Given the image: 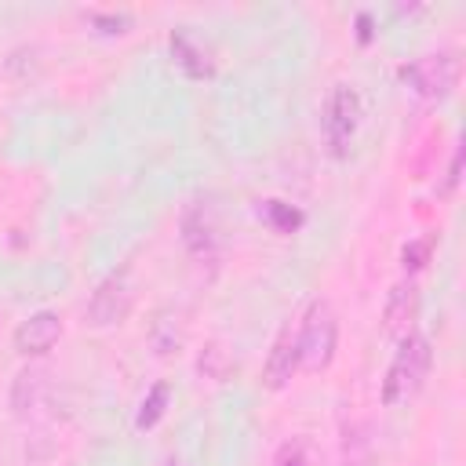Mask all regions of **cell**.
Returning <instances> with one entry per match:
<instances>
[{
	"label": "cell",
	"instance_id": "6da1fadb",
	"mask_svg": "<svg viewBox=\"0 0 466 466\" xmlns=\"http://www.w3.org/2000/svg\"><path fill=\"white\" fill-rule=\"evenodd\" d=\"M430 364H433L430 339H426L422 331H408V335L400 339V346H397L390 368H386L382 393H379L382 404H386V408L408 404V400L422 390V382H426V375H430Z\"/></svg>",
	"mask_w": 466,
	"mask_h": 466
},
{
	"label": "cell",
	"instance_id": "7a4b0ae2",
	"mask_svg": "<svg viewBox=\"0 0 466 466\" xmlns=\"http://www.w3.org/2000/svg\"><path fill=\"white\" fill-rule=\"evenodd\" d=\"M339 346V320L328 299H309L299 331H295V350H299V368L306 371H324L335 360Z\"/></svg>",
	"mask_w": 466,
	"mask_h": 466
},
{
	"label": "cell",
	"instance_id": "3957f363",
	"mask_svg": "<svg viewBox=\"0 0 466 466\" xmlns=\"http://www.w3.org/2000/svg\"><path fill=\"white\" fill-rule=\"evenodd\" d=\"M459 73H462V66H459V58L451 51L422 55V58H411V62H404L397 69L400 84H408L415 95H422L430 102L448 98L455 91V84H459Z\"/></svg>",
	"mask_w": 466,
	"mask_h": 466
},
{
	"label": "cell",
	"instance_id": "277c9868",
	"mask_svg": "<svg viewBox=\"0 0 466 466\" xmlns=\"http://www.w3.org/2000/svg\"><path fill=\"white\" fill-rule=\"evenodd\" d=\"M360 116H364L360 91L350 84H335L328 102H324V142H328V153L335 160H342L350 153L353 135L360 127Z\"/></svg>",
	"mask_w": 466,
	"mask_h": 466
},
{
	"label": "cell",
	"instance_id": "5b68a950",
	"mask_svg": "<svg viewBox=\"0 0 466 466\" xmlns=\"http://www.w3.org/2000/svg\"><path fill=\"white\" fill-rule=\"evenodd\" d=\"M127 313H131V288H127V277H124V273H113V277H106V280L95 288V295H91V302H87V317H91L95 328H109V324H120Z\"/></svg>",
	"mask_w": 466,
	"mask_h": 466
},
{
	"label": "cell",
	"instance_id": "8992f818",
	"mask_svg": "<svg viewBox=\"0 0 466 466\" xmlns=\"http://www.w3.org/2000/svg\"><path fill=\"white\" fill-rule=\"evenodd\" d=\"M58 335H62V317L55 309H36L15 328L11 342H15V353L22 357H44L58 342Z\"/></svg>",
	"mask_w": 466,
	"mask_h": 466
},
{
	"label": "cell",
	"instance_id": "52a82bcc",
	"mask_svg": "<svg viewBox=\"0 0 466 466\" xmlns=\"http://www.w3.org/2000/svg\"><path fill=\"white\" fill-rule=\"evenodd\" d=\"M167 47H171V58L175 66L189 76V80H211L215 76V55L211 47L193 33V29H171L167 36Z\"/></svg>",
	"mask_w": 466,
	"mask_h": 466
},
{
	"label": "cell",
	"instance_id": "ba28073f",
	"mask_svg": "<svg viewBox=\"0 0 466 466\" xmlns=\"http://www.w3.org/2000/svg\"><path fill=\"white\" fill-rule=\"evenodd\" d=\"M415 317H419V288H415V280L393 284L390 295H386V306H382V328H386V335L390 339H404L408 331H415L411 328Z\"/></svg>",
	"mask_w": 466,
	"mask_h": 466
},
{
	"label": "cell",
	"instance_id": "9c48e42d",
	"mask_svg": "<svg viewBox=\"0 0 466 466\" xmlns=\"http://www.w3.org/2000/svg\"><path fill=\"white\" fill-rule=\"evenodd\" d=\"M299 371V350H295V328L291 320L280 324L277 339H273V350L266 357V368H262V386L266 390H284L291 382V375Z\"/></svg>",
	"mask_w": 466,
	"mask_h": 466
},
{
	"label": "cell",
	"instance_id": "30bf717a",
	"mask_svg": "<svg viewBox=\"0 0 466 466\" xmlns=\"http://www.w3.org/2000/svg\"><path fill=\"white\" fill-rule=\"evenodd\" d=\"M182 237H186V248H189L193 255H211V251H215V226H211V218H200V200L186 211V218H182Z\"/></svg>",
	"mask_w": 466,
	"mask_h": 466
},
{
	"label": "cell",
	"instance_id": "8fae6325",
	"mask_svg": "<svg viewBox=\"0 0 466 466\" xmlns=\"http://www.w3.org/2000/svg\"><path fill=\"white\" fill-rule=\"evenodd\" d=\"M258 218H262L266 226H273L277 233H295V229L306 222V211H299V208H295V204H288V200L269 197V200H262V204H258Z\"/></svg>",
	"mask_w": 466,
	"mask_h": 466
},
{
	"label": "cell",
	"instance_id": "7c38bea8",
	"mask_svg": "<svg viewBox=\"0 0 466 466\" xmlns=\"http://www.w3.org/2000/svg\"><path fill=\"white\" fill-rule=\"evenodd\" d=\"M167 397H171V386L160 379V382H153L149 386V393L142 397V404H138V415H135V426L138 430H153L160 419H164V411H167Z\"/></svg>",
	"mask_w": 466,
	"mask_h": 466
},
{
	"label": "cell",
	"instance_id": "4fadbf2b",
	"mask_svg": "<svg viewBox=\"0 0 466 466\" xmlns=\"http://www.w3.org/2000/svg\"><path fill=\"white\" fill-rule=\"evenodd\" d=\"M430 248H433V240H430V237H422V240H408V244H404V251H400L404 269H408V273H419V269L430 262Z\"/></svg>",
	"mask_w": 466,
	"mask_h": 466
},
{
	"label": "cell",
	"instance_id": "5bb4252c",
	"mask_svg": "<svg viewBox=\"0 0 466 466\" xmlns=\"http://www.w3.org/2000/svg\"><path fill=\"white\" fill-rule=\"evenodd\" d=\"M277 466H313V455H309L306 441H284L277 448Z\"/></svg>",
	"mask_w": 466,
	"mask_h": 466
},
{
	"label": "cell",
	"instance_id": "9a60e30c",
	"mask_svg": "<svg viewBox=\"0 0 466 466\" xmlns=\"http://www.w3.org/2000/svg\"><path fill=\"white\" fill-rule=\"evenodd\" d=\"M91 25H95L98 33H109V36H113V33H127L131 18H127V15H113V11H109V15L91 11Z\"/></svg>",
	"mask_w": 466,
	"mask_h": 466
},
{
	"label": "cell",
	"instance_id": "2e32d148",
	"mask_svg": "<svg viewBox=\"0 0 466 466\" xmlns=\"http://www.w3.org/2000/svg\"><path fill=\"white\" fill-rule=\"evenodd\" d=\"M459 171H462V146H455V153H451V167H448V182H444V189H441V193H451V189L459 186Z\"/></svg>",
	"mask_w": 466,
	"mask_h": 466
},
{
	"label": "cell",
	"instance_id": "e0dca14e",
	"mask_svg": "<svg viewBox=\"0 0 466 466\" xmlns=\"http://www.w3.org/2000/svg\"><path fill=\"white\" fill-rule=\"evenodd\" d=\"M371 36H375V29H371V15H368V11H360V15H357V40H360V44H368Z\"/></svg>",
	"mask_w": 466,
	"mask_h": 466
}]
</instances>
